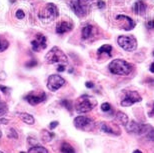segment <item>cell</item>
I'll return each mask as SVG.
<instances>
[{
  "label": "cell",
  "instance_id": "ba28073f",
  "mask_svg": "<svg viewBox=\"0 0 154 153\" xmlns=\"http://www.w3.org/2000/svg\"><path fill=\"white\" fill-rule=\"evenodd\" d=\"M64 84H65V80H64V78L61 77L60 75L53 74L48 77L47 88L50 91H57L59 88L62 87Z\"/></svg>",
  "mask_w": 154,
  "mask_h": 153
},
{
  "label": "cell",
  "instance_id": "1f68e13d",
  "mask_svg": "<svg viewBox=\"0 0 154 153\" xmlns=\"http://www.w3.org/2000/svg\"><path fill=\"white\" fill-rule=\"evenodd\" d=\"M97 7L99 8V9L105 8V2H104L103 0H99V1L97 2Z\"/></svg>",
  "mask_w": 154,
  "mask_h": 153
},
{
  "label": "cell",
  "instance_id": "cb8c5ba5",
  "mask_svg": "<svg viewBox=\"0 0 154 153\" xmlns=\"http://www.w3.org/2000/svg\"><path fill=\"white\" fill-rule=\"evenodd\" d=\"M8 46H9V42L6 39L0 37V52L5 51L8 48Z\"/></svg>",
  "mask_w": 154,
  "mask_h": 153
},
{
  "label": "cell",
  "instance_id": "277c9868",
  "mask_svg": "<svg viewBox=\"0 0 154 153\" xmlns=\"http://www.w3.org/2000/svg\"><path fill=\"white\" fill-rule=\"evenodd\" d=\"M96 104H97L96 99L93 98V97L89 95H82L76 101L75 108L79 113H86L91 111L96 106Z\"/></svg>",
  "mask_w": 154,
  "mask_h": 153
},
{
  "label": "cell",
  "instance_id": "3957f363",
  "mask_svg": "<svg viewBox=\"0 0 154 153\" xmlns=\"http://www.w3.org/2000/svg\"><path fill=\"white\" fill-rule=\"evenodd\" d=\"M59 15L57 6L53 3H47L41 10H40L38 17L42 22H51L56 19Z\"/></svg>",
  "mask_w": 154,
  "mask_h": 153
},
{
  "label": "cell",
  "instance_id": "44dd1931",
  "mask_svg": "<svg viewBox=\"0 0 154 153\" xmlns=\"http://www.w3.org/2000/svg\"><path fill=\"white\" fill-rule=\"evenodd\" d=\"M41 137H42V140L44 142H49V141H51V140L53 139L54 134L50 133L47 130H43L42 132H41Z\"/></svg>",
  "mask_w": 154,
  "mask_h": 153
},
{
  "label": "cell",
  "instance_id": "4316f807",
  "mask_svg": "<svg viewBox=\"0 0 154 153\" xmlns=\"http://www.w3.org/2000/svg\"><path fill=\"white\" fill-rule=\"evenodd\" d=\"M145 137L147 139L151 140V141H154V128L153 127H151V129L148 131V133L146 134Z\"/></svg>",
  "mask_w": 154,
  "mask_h": 153
},
{
  "label": "cell",
  "instance_id": "f546056e",
  "mask_svg": "<svg viewBox=\"0 0 154 153\" xmlns=\"http://www.w3.org/2000/svg\"><path fill=\"white\" fill-rule=\"evenodd\" d=\"M61 105L66 107L68 110H71V104H70V102L68 101V100H63V101L61 102Z\"/></svg>",
  "mask_w": 154,
  "mask_h": 153
},
{
  "label": "cell",
  "instance_id": "2e32d148",
  "mask_svg": "<svg viewBox=\"0 0 154 153\" xmlns=\"http://www.w3.org/2000/svg\"><path fill=\"white\" fill-rule=\"evenodd\" d=\"M93 26L90 25V24H87L82 28L81 31V37L83 40H87V39H90L93 35Z\"/></svg>",
  "mask_w": 154,
  "mask_h": 153
},
{
  "label": "cell",
  "instance_id": "5bb4252c",
  "mask_svg": "<svg viewBox=\"0 0 154 153\" xmlns=\"http://www.w3.org/2000/svg\"><path fill=\"white\" fill-rule=\"evenodd\" d=\"M147 6L143 0H137L132 6V10L136 15H144L146 12Z\"/></svg>",
  "mask_w": 154,
  "mask_h": 153
},
{
  "label": "cell",
  "instance_id": "d4e9b609",
  "mask_svg": "<svg viewBox=\"0 0 154 153\" xmlns=\"http://www.w3.org/2000/svg\"><path fill=\"white\" fill-rule=\"evenodd\" d=\"M7 111H8V107L6 105V103L0 102V116L4 115L5 113H7Z\"/></svg>",
  "mask_w": 154,
  "mask_h": 153
},
{
  "label": "cell",
  "instance_id": "4fadbf2b",
  "mask_svg": "<svg viewBox=\"0 0 154 153\" xmlns=\"http://www.w3.org/2000/svg\"><path fill=\"white\" fill-rule=\"evenodd\" d=\"M125 128L127 130V132L131 134H138L140 135L141 133V128H142V124H139L135 121H128V123L125 125Z\"/></svg>",
  "mask_w": 154,
  "mask_h": 153
},
{
  "label": "cell",
  "instance_id": "ee69618b",
  "mask_svg": "<svg viewBox=\"0 0 154 153\" xmlns=\"http://www.w3.org/2000/svg\"><path fill=\"white\" fill-rule=\"evenodd\" d=\"M0 153H3V152H2V151H0Z\"/></svg>",
  "mask_w": 154,
  "mask_h": 153
},
{
  "label": "cell",
  "instance_id": "5b68a950",
  "mask_svg": "<svg viewBox=\"0 0 154 153\" xmlns=\"http://www.w3.org/2000/svg\"><path fill=\"white\" fill-rule=\"evenodd\" d=\"M45 60L49 64L59 63V65H65L68 61L65 53L58 47H53L50 51H48L45 56Z\"/></svg>",
  "mask_w": 154,
  "mask_h": 153
},
{
  "label": "cell",
  "instance_id": "836d02e7",
  "mask_svg": "<svg viewBox=\"0 0 154 153\" xmlns=\"http://www.w3.org/2000/svg\"><path fill=\"white\" fill-rule=\"evenodd\" d=\"M58 122L57 121H53V122H51L50 124H49V128H50V129H54V128H56L57 126H58Z\"/></svg>",
  "mask_w": 154,
  "mask_h": 153
},
{
  "label": "cell",
  "instance_id": "ab89813d",
  "mask_svg": "<svg viewBox=\"0 0 154 153\" xmlns=\"http://www.w3.org/2000/svg\"><path fill=\"white\" fill-rule=\"evenodd\" d=\"M133 153H142L140 150H138V149H136V150H134L133 151Z\"/></svg>",
  "mask_w": 154,
  "mask_h": 153
},
{
  "label": "cell",
  "instance_id": "d590c367",
  "mask_svg": "<svg viewBox=\"0 0 154 153\" xmlns=\"http://www.w3.org/2000/svg\"><path fill=\"white\" fill-rule=\"evenodd\" d=\"M85 85H86V87H87V88H92L94 86V84L92 83V82H86Z\"/></svg>",
  "mask_w": 154,
  "mask_h": 153
},
{
  "label": "cell",
  "instance_id": "603a6c76",
  "mask_svg": "<svg viewBox=\"0 0 154 153\" xmlns=\"http://www.w3.org/2000/svg\"><path fill=\"white\" fill-rule=\"evenodd\" d=\"M101 130L106 133H109V134H119L118 132H116V131L113 130V128L109 127L106 123H101Z\"/></svg>",
  "mask_w": 154,
  "mask_h": 153
},
{
  "label": "cell",
  "instance_id": "8992f818",
  "mask_svg": "<svg viewBox=\"0 0 154 153\" xmlns=\"http://www.w3.org/2000/svg\"><path fill=\"white\" fill-rule=\"evenodd\" d=\"M119 46L125 51H134L137 48V41L133 36L130 35H120L117 38Z\"/></svg>",
  "mask_w": 154,
  "mask_h": 153
},
{
  "label": "cell",
  "instance_id": "60d3db41",
  "mask_svg": "<svg viewBox=\"0 0 154 153\" xmlns=\"http://www.w3.org/2000/svg\"><path fill=\"white\" fill-rule=\"evenodd\" d=\"M1 136H2V133H1V131H0V139H1Z\"/></svg>",
  "mask_w": 154,
  "mask_h": 153
},
{
  "label": "cell",
  "instance_id": "ac0fdd59",
  "mask_svg": "<svg viewBox=\"0 0 154 153\" xmlns=\"http://www.w3.org/2000/svg\"><path fill=\"white\" fill-rule=\"evenodd\" d=\"M18 116H19V117L21 118V120L26 124L32 125V124H34V122H35L34 117H33L32 115L28 114V113H19Z\"/></svg>",
  "mask_w": 154,
  "mask_h": 153
},
{
  "label": "cell",
  "instance_id": "e575fe53",
  "mask_svg": "<svg viewBox=\"0 0 154 153\" xmlns=\"http://www.w3.org/2000/svg\"><path fill=\"white\" fill-rule=\"evenodd\" d=\"M65 70V65H59L57 67V71L58 72H62Z\"/></svg>",
  "mask_w": 154,
  "mask_h": 153
},
{
  "label": "cell",
  "instance_id": "7a4b0ae2",
  "mask_svg": "<svg viewBox=\"0 0 154 153\" xmlns=\"http://www.w3.org/2000/svg\"><path fill=\"white\" fill-rule=\"evenodd\" d=\"M109 71L112 74L120 75V76H127L132 72L133 67L130 63L122 59H115L109 63Z\"/></svg>",
  "mask_w": 154,
  "mask_h": 153
},
{
  "label": "cell",
  "instance_id": "f35d334b",
  "mask_svg": "<svg viewBox=\"0 0 154 153\" xmlns=\"http://www.w3.org/2000/svg\"><path fill=\"white\" fill-rule=\"evenodd\" d=\"M150 71H151L152 73H154V62L150 65Z\"/></svg>",
  "mask_w": 154,
  "mask_h": 153
},
{
  "label": "cell",
  "instance_id": "ffe728a7",
  "mask_svg": "<svg viewBox=\"0 0 154 153\" xmlns=\"http://www.w3.org/2000/svg\"><path fill=\"white\" fill-rule=\"evenodd\" d=\"M61 152L62 153H75V150L69 143L64 142V143H62V145H61Z\"/></svg>",
  "mask_w": 154,
  "mask_h": 153
},
{
  "label": "cell",
  "instance_id": "7402d4cb",
  "mask_svg": "<svg viewBox=\"0 0 154 153\" xmlns=\"http://www.w3.org/2000/svg\"><path fill=\"white\" fill-rule=\"evenodd\" d=\"M28 153H48V150L42 146H34L29 149Z\"/></svg>",
  "mask_w": 154,
  "mask_h": 153
},
{
  "label": "cell",
  "instance_id": "b9f144b4",
  "mask_svg": "<svg viewBox=\"0 0 154 153\" xmlns=\"http://www.w3.org/2000/svg\"><path fill=\"white\" fill-rule=\"evenodd\" d=\"M153 56H154V51H153Z\"/></svg>",
  "mask_w": 154,
  "mask_h": 153
},
{
  "label": "cell",
  "instance_id": "e0dca14e",
  "mask_svg": "<svg viewBox=\"0 0 154 153\" xmlns=\"http://www.w3.org/2000/svg\"><path fill=\"white\" fill-rule=\"evenodd\" d=\"M115 120H116V122L118 124L125 126V125L128 123V116L126 115L125 113L118 111V112H117L116 116H115Z\"/></svg>",
  "mask_w": 154,
  "mask_h": 153
},
{
  "label": "cell",
  "instance_id": "d6a6232c",
  "mask_svg": "<svg viewBox=\"0 0 154 153\" xmlns=\"http://www.w3.org/2000/svg\"><path fill=\"white\" fill-rule=\"evenodd\" d=\"M36 65H37V61L32 60V61H30V62H28L26 64V67H34Z\"/></svg>",
  "mask_w": 154,
  "mask_h": 153
},
{
  "label": "cell",
  "instance_id": "7c38bea8",
  "mask_svg": "<svg viewBox=\"0 0 154 153\" xmlns=\"http://www.w3.org/2000/svg\"><path fill=\"white\" fill-rule=\"evenodd\" d=\"M25 99L29 102V104L31 105H37V104L43 102L46 99V94L41 93L39 94H29L25 97Z\"/></svg>",
  "mask_w": 154,
  "mask_h": 153
},
{
  "label": "cell",
  "instance_id": "4dcf8cb0",
  "mask_svg": "<svg viewBox=\"0 0 154 153\" xmlns=\"http://www.w3.org/2000/svg\"><path fill=\"white\" fill-rule=\"evenodd\" d=\"M146 27L148 29H154V19L149 20L148 22L146 23Z\"/></svg>",
  "mask_w": 154,
  "mask_h": 153
},
{
  "label": "cell",
  "instance_id": "83f0119b",
  "mask_svg": "<svg viewBox=\"0 0 154 153\" xmlns=\"http://www.w3.org/2000/svg\"><path fill=\"white\" fill-rule=\"evenodd\" d=\"M110 108H111V106H110V104L109 103H107V102H104L101 104V110L104 112H106V111H109Z\"/></svg>",
  "mask_w": 154,
  "mask_h": 153
},
{
  "label": "cell",
  "instance_id": "30bf717a",
  "mask_svg": "<svg viewBox=\"0 0 154 153\" xmlns=\"http://www.w3.org/2000/svg\"><path fill=\"white\" fill-rule=\"evenodd\" d=\"M116 21L120 23V28L126 30V31H130L135 27V22L127 15H117Z\"/></svg>",
  "mask_w": 154,
  "mask_h": 153
},
{
  "label": "cell",
  "instance_id": "d6986e66",
  "mask_svg": "<svg viewBox=\"0 0 154 153\" xmlns=\"http://www.w3.org/2000/svg\"><path fill=\"white\" fill-rule=\"evenodd\" d=\"M111 51H112V46L111 45H108V44H104L102 45L101 47L98 48L97 50V54H103V53H106L108 55L109 57H111Z\"/></svg>",
  "mask_w": 154,
  "mask_h": 153
},
{
  "label": "cell",
  "instance_id": "8fae6325",
  "mask_svg": "<svg viewBox=\"0 0 154 153\" xmlns=\"http://www.w3.org/2000/svg\"><path fill=\"white\" fill-rule=\"evenodd\" d=\"M31 45L33 51H40L44 49L47 46V38L43 34H38L34 40H32Z\"/></svg>",
  "mask_w": 154,
  "mask_h": 153
},
{
  "label": "cell",
  "instance_id": "8d00e7d4",
  "mask_svg": "<svg viewBox=\"0 0 154 153\" xmlns=\"http://www.w3.org/2000/svg\"><path fill=\"white\" fill-rule=\"evenodd\" d=\"M148 115H149V117H153L154 116V102H153V108H152L151 111L148 113Z\"/></svg>",
  "mask_w": 154,
  "mask_h": 153
},
{
  "label": "cell",
  "instance_id": "484cf974",
  "mask_svg": "<svg viewBox=\"0 0 154 153\" xmlns=\"http://www.w3.org/2000/svg\"><path fill=\"white\" fill-rule=\"evenodd\" d=\"M8 137H9V138H14V139H17L18 138V134H17L16 130H15L14 128H10V129H9Z\"/></svg>",
  "mask_w": 154,
  "mask_h": 153
},
{
  "label": "cell",
  "instance_id": "74e56055",
  "mask_svg": "<svg viewBox=\"0 0 154 153\" xmlns=\"http://www.w3.org/2000/svg\"><path fill=\"white\" fill-rule=\"evenodd\" d=\"M0 89H1L3 92H6V91H7V87H4V86H0Z\"/></svg>",
  "mask_w": 154,
  "mask_h": 153
},
{
  "label": "cell",
  "instance_id": "f1b7e54d",
  "mask_svg": "<svg viewBox=\"0 0 154 153\" xmlns=\"http://www.w3.org/2000/svg\"><path fill=\"white\" fill-rule=\"evenodd\" d=\"M15 16H16L18 19H23L24 16H25V13H24L23 10H21V9H18L16 11V13H15Z\"/></svg>",
  "mask_w": 154,
  "mask_h": 153
},
{
  "label": "cell",
  "instance_id": "7bdbcfd3",
  "mask_svg": "<svg viewBox=\"0 0 154 153\" xmlns=\"http://www.w3.org/2000/svg\"><path fill=\"white\" fill-rule=\"evenodd\" d=\"M21 153H26V152H21Z\"/></svg>",
  "mask_w": 154,
  "mask_h": 153
},
{
  "label": "cell",
  "instance_id": "9a60e30c",
  "mask_svg": "<svg viewBox=\"0 0 154 153\" xmlns=\"http://www.w3.org/2000/svg\"><path fill=\"white\" fill-rule=\"evenodd\" d=\"M72 28H73V25L71 23L66 22V21H62V22L57 23L56 32L58 34H63V33H66L70 31V30H72Z\"/></svg>",
  "mask_w": 154,
  "mask_h": 153
},
{
  "label": "cell",
  "instance_id": "9c48e42d",
  "mask_svg": "<svg viewBox=\"0 0 154 153\" xmlns=\"http://www.w3.org/2000/svg\"><path fill=\"white\" fill-rule=\"evenodd\" d=\"M74 126L81 130H91V128L94 126L93 120L86 116H78L74 119Z\"/></svg>",
  "mask_w": 154,
  "mask_h": 153
},
{
  "label": "cell",
  "instance_id": "6da1fadb",
  "mask_svg": "<svg viewBox=\"0 0 154 153\" xmlns=\"http://www.w3.org/2000/svg\"><path fill=\"white\" fill-rule=\"evenodd\" d=\"M99 0H70L69 5L72 11L79 17L86 16L93 6H97Z\"/></svg>",
  "mask_w": 154,
  "mask_h": 153
},
{
  "label": "cell",
  "instance_id": "52a82bcc",
  "mask_svg": "<svg viewBox=\"0 0 154 153\" xmlns=\"http://www.w3.org/2000/svg\"><path fill=\"white\" fill-rule=\"evenodd\" d=\"M141 100H142V98L136 91H125L124 95L122 96L121 99V105L123 107H128L133 105L136 102H140Z\"/></svg>",
  "mask_w": 154,
  "mask_h": 153
}]
</instances>
